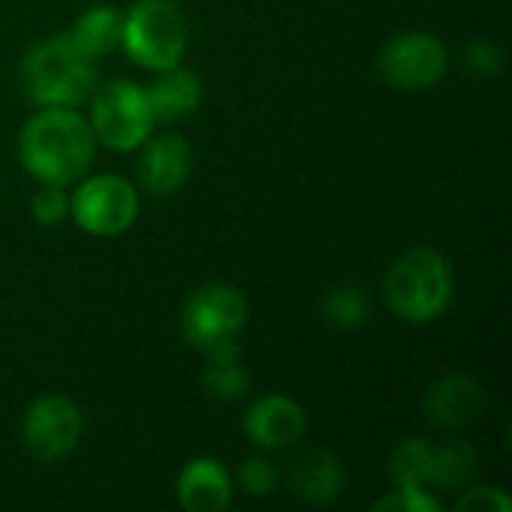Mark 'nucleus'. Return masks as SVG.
<instances>
[{"label":"nucleus","instance_id":"f257e3e1","mask_svg":"<svg viewBox=\"0 0 512 512\" xmlns=\"http://www.w3.org/2000/svg\"><path fill=\"white\" fill-rule=\"evenodd\" d=\"M96 135L75 108H39L18 132L24 171L48 186H72L93 162Z\"/></svg>","mask_w":512,"mask_h":512},{"label":"nucleus","instance_id":"f03ea898","mask_svg":"<svg viewBox=\"0 0 512 512\" xmlns=\"http://www.w3.org/2000/svg\"><path fill=\"white\" fill-rule=\"evenodd\" d=\"M21 87L39 108H75L96 90V60L69 30L48 36L24 54Z\"/></svg>","mask_w":512,"mask_h":512},{"label":"nucleus","instance_id":"7ed1b4c3","mask_svg":"<svg viewBox=\"0 0 512 512\" xmlns=\"http://www.w3.org/2000/svg\"><path fill=\"white\" fill-rule=\"evenodd\" d=\"M453 291V267L432 246H417L405 252L390 267L384 282V297L390 309L408 324H429L441 318L453 300Z\"/></svg>","mask_w":512,"mask_h":512},{"label":"nucleus","instance_id":"20e7f679","mask_svg":"<svg viewBox=\"0 0 512 512\" xmlns=\"http://www.w3.org/2000/svg\"><path fill=\"white\" fill-rule=\"evenodd\" d=\"M189 42V24L174 0H138L123 15L120 48L144 69L162 72L180 66Z\"/></svg>","mask_w":512,"mask_h":512},{"label":"nucleus","instance_id":"39448f33","mask_svg":"<svg viewBox=\"0 0 512 512\" xmlns=\"http://www.w3.org/2000/svg\"><path fill=\"white\" fill-rule=\"evenodd\" d=\"M90 129L99 144H105L114 153L138 150L153 129V117L147 108L144 87L132 81H108L93 96L90 111Z\"/></svg>","mask_w":512,"mask_h":512},{"label":"nucleus","instance_id":"423d86ee","mask_svg":"<svg viewBox=\"0 0 512 512\" xmlns=\"http://www.w3.org/2000/svg\"><path fill=\"white\" fill-rule=\"evenodd\" d=\"M138 192L120 174L87 177L69 198V216L93 237H117L138 219Z\"/></svg>","mask_w":512,"mask_h":512},{"label":"nucleus","instance_id":"0eeeda50","mask_svg":"<svg viewBox=\"0 0 512 512\" xmlns=\"http://www.w3.org/2000/svg\"><path fill=\"white\" fill-rule=\"evenodd\" d=\"M246 318L249 303L243 291H237L234 285H204L189 294L180 327L192 348L207 351L213 345L237 339V333L246 327Z\"/></svg>","mask_w":512,"mask_h":512},{"label":"nucleus","instance_id":"6e6552de","mask_svg":"<svg viewBox=\"0 0 512 512\" xmlns=\"http://www.w3.org/2000/svg\"><path fill=\"white\" fill-rule=\"evenodd\" d=\"M84 432L81 408L66 396H42L36 399L21 423V438L30 456L39 462H57L69 456Z\"/></svg>","mask_w":512,"mask_h":512},{"label":"nucleus","instance_id":"1a4fd4ad","mask_svg":"<svg viewBox=\"0 0 512 512\" xmlns=\"http://www.w3.org/2000/svg\"><path fill=\"white\" fill-rule=\"evenodd\" d=\"M447 45L432 33H402L390 39L378 57L381 75L402 90L435 87L447 72Z\"/></svg>","mask_w":512,"mask_h":512},{"label":"nucleus","instance_id":"9d476101","mask_svg":"<svg viewBox=\"0 0 512 512\" xmlns=\"http://www.w3.org/2000/svg\"><path fill=\"white\" fill-rule=\"evenodd\" d=\"M192 147L180 135H159L147 138L141 144V159H138V183L150 195H174L177 189L186 186L192 174Z\"/></svg>","mask_w":512,"mask_h":512},{"label":"nucleus","instance_id":"9b49d317","mask_svg":"<svg viewBox=\"0 0 512 512\" xmlns=\"http://www.w3.org/2000/svg\"><path fill=\"white\" fill-rule=\"evenodd\" d=\"M246 438L261 450H285L306 432V411L288 396H264L243 417Z\"/></svg>","mask_w":512,"mask_h":512},{"label":"nucleus","instance_id":"f8f14e48","mask_svg":"<svg viewBox=\"0 0 512 512\" xmlns=\"http://www.w3.org/2000/svg\"><path fill=\"white\" fill-rule=\"evenodd\" d=\"M483 408H486L483 387L462 372H450L438 378L426 393V414L435 426L444 429H462L477 423Z\"/></svg>","mask_w":512,"mask_h":512},{"label":"nucleus","instance_id":"ddd939ff","mask_svg":"<svg viewBox=\"0 0 512 512\" xmlns=\"http://www.w3.org/2000/svg\"><path fill=\"white\" fill-rule=\"evenodd\" d=\"M234 486L222 462L201 456L192 459L177 477V501L186 512H219L231 504Z\"/></svg>","mask_w":512,"mask_h":512},{"label":"nucleus","instance_id":"4468645a","mask_svg":"<svg viewBox=\"0 0 512 512\" xmlns=\"http://www.w3.org/2000/svg\"><path fill=\"white\" fill-rule=\"evenodd\" d=\"M144 96H147V108H150L153 123L156 120L168 123V120L189 117L201 105L204 87H201L195 72L171 66V69H162L150 87H144Z\"/></svg>","mask_w":512,"mask_h":512},{"label":"nucleus","instance_id":"2eb2a0df","mask_svg":"<svg viewBox=\"0 0 512 512\" xmlns=\"http://www.w3.org/2000/svg\"><path fill=\"white\" fill-rule=\"evenodd\" d=\"M291 489L309 504H330L345 489V471L330 450H306L291 468Z\"/></svg>","mask_w":512,"mask_h":512},{"label":"nucleus","instance_id":"dca6fc26","mask_svg":"<svg viewBox=\"0 0 512 512\" xmlns=\"http://www.w3.org/2000/svg\"><path fill=\"white\" fill-rule=\"evenodd\" d=\"M204 354H207V366H204L201 384L210 393V399H216V402L243 399L249 390V372H246L243 351H240L237 339L213 345Z\"/></svg>","mask_w":512,"mask_h":512},{"label":"nucleus","instance_id":"f3484780","mask_svg":"<svg viewBox=\"0 0 512 512\" xmlns=\"http://www.w3.org/2000/svg\"><path fill=\"white\" fill-rule=\"evenodd\" d=\"M69 36L96 60L102 54H111L120 48L123 39V15L108 6V3H96L87 12H81L69 30Z\"/></svg>","mask_w":512,"mask_h":512},{"label":"nucleus","instance_id":"a211bd4d","mask_svg":"<svg viewBox=\"0 0 512 512\" xmlns=\"http://www.w3.org/2000/svg\"><path fill=\"white\" fill-rule=\"evenodd\" d=\"M435 474V447L420 438H405L390 456V477L396 486L426 489Z\"/></svg>","mask_w":512,"mask_h":512},{"label":"nucleus","instance_id":"6ab92c4d","mask_svg":"<svg viewBox=\"0 0 512 512\" xmlns=\"http://www.w3.org/2000/svg\"><path fill=\"white\" fill-rule=\"evenodd\" d=\"M324 318L339 330H357L369 321L372 303L360 285H333L321 300Z\"/></svg>","mask_w":512,"mask_h":512},{"label":"nucleus","instance_id":"aec40b11","mask_svg":"<svg viewBox=\"0 0 512 512\" xmlns=\"http://www.w3.org/2000/svg\"><path fill=\"white\" fill-rule=\"evenodd\" d=\"M477 468V450L465 441L459 444H447L441 450H435V474H432V486L441 489H459L471 480Z\"/></svg>","mask_w":512,"mask_h":512},{"label":"nucleus","instance_id":"412c9836","mask_svg":"<svg viewBox=\"0 0 512 512\" xmlns=\"http://www.w3.org/2000/svg\"><path fill=\"white\" fill-rule=\"evenodd\" d=\"M30 213H33V219L39 225L57 228L63 219H69V195H66V186H48V183H42V189L30 201Z\"/></svg>","mask_w":512,"mask_h":512},{"label":"nucleus","instance_id":"4be33fe9","mask_svg":"<svg viewBox=\"0 0 512 512\" xmlns=\"http://www.w3.org/2000/svg\"><path fill=\"white\" fill-rule=\"evenodd\" d=\"M237 483L252 498H267L279 486V474L267 459H246L237 471Z\"/></svg>","mask_w":512,"mask_h":512},{"label":"nucleus","instance_id":"5701e85b","mask_svg":"<svg viewBox=\"0 0 512 512\" xmlns=\"http://www.w3.org/2000/svg\"><path fill=\"white\" fill-rule=\"evenodd\" d=\"M375 512H438L441 501H435L432 495H426V489H408V486H396V492L384 495L381 501H375Z\"/></svg>","mask_w":512,"mask_h":512},{"label":"nucleus","instance_id":"b1692460","mask_svg":"<svg viewBox=\"0 0 512 512\" xmlns=\"http://www.w3.org/2000/svg\"><path fill=\"white\" fill-rule=\"evenodd\" d=\"M465 66L477 75V78H498L504 72V51L486 39L471 42L465 51Z\"/></svg>","mask_w":512,"mask_h":512},{"label":"nucleus","instance_id":"393cba45","mask_svg":"<svg viewBox=\"0 0 512 512\" xmlns=\"http://www.w3.org/2000/svg\"><path fill=\"white\" fill-rule=\"evenodd\" d=\"M459 512H512V498L498 486H480L456 501Z\"/></svg>","mask_w":512,"mask_h":512}]
</instances>
